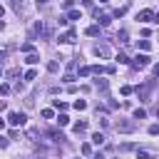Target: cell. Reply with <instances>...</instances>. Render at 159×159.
<instances>
[{
  "label": "cell",
  "instance_id": "cell-8",
  "mask_svg": "<svg viewBox=\"0 0 159 159\" xmlns=\"http://www.w3.org/2000/svg\"><path fill=\"white\" fill-rule=\"evenodd\" d=\"M94 55H97V57H109V47H107V45H97V47H94Z\"/></svg>",
  "mask_w": 159,
  "mask_h": 159
},
{
  "label": "cell",
  "instance_id": "cell-30",
  "mask_svg": "<svg viewBox=\"0 0 159 159\" xmlns=\"http://www.w3.org/2000/svg\"><path fill=\"white\" fill-rule=\"evenodd\" d=\"M94 84H97V89H102V92H104V89H107V82H104V80H97V82H94Z\"/></svg>",
  "mask_w": 159,
  "mask_h": 159
},
{
  "label": "cell",
  "instance_id": "cell-22",
  "mask_svg": "<svg viewBox=\"0 0 159 159\" xmlns=\"http://www.w3.org/2000/svg\"><path fill=\"white\" fill-rule=\"evenodd\" d=\"M62 82H67V84H72V82H75V75H72V72H67V75L62 77Z\"/></svg>",
  "mask_w": 159,
  "mask_h": 159
},
{
  "label": "cell",
  "instance_id": "cell-3",
  "mask_svg": "<svg viewBox=\"0 0 159 159\" xmlns=\"http://www.w3.org/2000/svg\"><path fill=\"white\" fill-rule=\"evenodd\" d=\"M152 87H154V82H147V84H142V87H137V94L144 99V102H149V92H152Z\"/></svg>",
  "mask_w": 159,
  "mask_h": 159
},
{
  "label": "cell",
  "instance_id": "cell-24",
  "mask_svg": "<svg viewBox=\"0 0 159 159\" xmlns=\"http://www.w3.org/2000/svg\"><path fill=\"white\" fill-rule=\"evenodd\" d=\"M149 134L157 137V134H159V124H149Z\"/></svg>",
  "mask_w": 159,
  "mask_h": 159
},
{
  "label": "cell",
  "instance_id": "cell-16",
  "mask_svg": "<svg viewBox=\"0 0 159 159\" xmlns=\"http://www.w3.org/2000/svg\"><path fill=\"white\" fill-rule=\"evenodd\" d=\"M144 117H147V112H144L142 107H139V109H134V119H144Z\"/></svg>",
  "mask_w": 159,
  "mask_h": 159
},
{
  "label": "cell",
  "instance_id": "cell-15",
  "mask_svg": "<svg viewBox=\"0 0 159 159\" xmlns=\"http://www.w3.org/2000/svg\"><path fill=\"white\" fill-rule=\"evenodd\" d=\"M117 40L124 45V42H127V30H119V32H117Z\"/></svg>",
  "mask_w": 159,
  "mask_h": 159
},
{
  "label": "cell",
  "instance_id": "cell-32",
  "mask_svg": "<svg viewBox=\"0 0 159 159\" xmlns=\"http://www.w3.org/2000/svg\"><path fill=\"white\" fill-rule=\"evenodd\" d=\"M52 104H55V107H57V109H67V104H65V102H60V99H55V102H52Z\"/></svg>",
  "mask_w": 159,
  "mask_h": 159
},
{
  "label": "cell",
  "instance_id": "cell-13",
  "mask_svg": "<svg viewBox=\"0 0 159 159\" xmlns=\"http://www.w3.org/2000/svg\"><path fill=\"white\" fill-rule=\"evenodd\" d=\"M50 137H52L55 142H65V134H62V132H50Z\"/></svg>",
  "mask_w": 159,
  "mask_h": 159
},
{
  "label": "cell",
  "instance_id": "cell-19",
  "mask_svg": "<svg viewBox=\"0 0 159 159\" xmlns=\"http://www.w3.org/2000/svg\"><path fill=\"white\" fill-rule=\"evenodd\" d=\"M137 159H152V154L144 152V149H139V152H137Z\"/></svg>",
  "mask_w": 159,
  "mask_h": 159
},
{
  "label": "cell",
  "instance_id": "cell-38",
  "mask_svg": "<svg viewBox=\"0 0 159 159\" xmlns=\"http://www.w3.org/2000/svg\"><path fill=\"white\" fill-rule=\"evenodd\" d=\"M152 22H157V25H159V12H154V20H152Z\"/></svg>",
  "mask_w": 159,
  "mask_h": 159
},
{
  "label": "cell",
  "instance_id": "cell-36",
  "mask_svg": "<svg viewBox=\"0 0 159 159\" xmlns=\"http://www.w3.org/2000/svg\"><path fill=\"white\" fill-rule=\"evenodd\" d=\"M5 147H7V139H5V137H0V149H5Z\"/></svg>",
  "mask_w": 159,
  "mask_h": 159
},
{
  "label": "cell",
  "instance_id": "cell-29",
  "mask_svg": "<svg viewBox=\"0 0 159 159\" xmlns=\"http://www.w3.org/2000/svg\"><path fill=\"white\" fill-rule=\"evenodd\" d=\"M7 77H10V80H15V77H20V70H7Z\"/></svg>",
  "mask_w": 159,
  "mask_h": 159
},
{
  "label": "cell",
  "instance_id": "cell-35",
  "mask_svg": "<svg viewBox=\"0 0 159 159\" xmlns=\"http://www.w3.org/2000/svg\"><path fill=\"white\" fill-rule=\"evenodd\" d=\"M129 149H134V144H122L119 147V152H129Z\"/></svg>",
  "mask_w": 159,
  "mask_h": 159
},
{
  "label": "cell",
  "instance_id": "cell-27",
  "mask_svg": "<svg viewBox=\"0 0 159 159\" xmlns=\"http://www.w3.org/2000/svg\"><path fill=\"white\" fill-rule=\"evenodd\" d=\"M47 70H50V72H57L60 65H57V62H47Z\"/></svg>",
  "mask_w": 159,
  "mask_h": 159
},
{
  "label": "cell",
  "instance_id": "cell-33",
  "mask_svg": "<svg viewBox=\"0 0 159 159\" xmlns=\"http://www.w3.org/2000/svg\"><path fill=\"white\" fill-rule=\"evenodd\" d=\"M40 114H42V117H45V119H52V109H42V112H40Z\"/></svg>",
  "mask_w": 159,
  "mask_h": 159
},
{
  "label": "cell",
  "instance_id": "cell-17",
  "mask_svg": "<svg viewBox=\"0 0 159 159\" xmlns=\"http://www.w3.org/2000/svg\"><path fill=\"white\" fill-rule=\"evenodd\" d=\"M57 122H60V127H65V124H70V117H67V114H60Z\"/></svg>",
  "mask_w": 159,
  "mask_h": 159
},
{
  "label": "cell",
  "instance_id": "cell-1",
  "mask_svg": "<svg viewBox=\"0 0 159 159\" xmlns=\"http://www.w3.org/2000/svg\"><path fill=\"white\" fill-rule=\"evenodd\" d=\"M25 119H27V117H25L22 112H10V114H7V122H10L12 127H22Z\"/></svg>",
  "mask_w": 159,
  "mask_h": 159
},
{
  "label": "cell",
  "instance_id": "cell-18",
  "mask_svg": "<svg viewBox=\"0 0 159 159\" xmlns=\"http://www.w3.org/2000/svg\"><path fill=\"white\" fill-rule=\"evenodd\" d=\"M80 152H82L84 157H89V154H92V147H89V144H82V147H80Z\"/></svg>",
  "mask_w": 159,
  "mask_h": 159
},
{
  "label": "cell",
  "instance_id": "cell-25",
  "mask_svg": "<svg viewBox=\"0 0 159 159\" xmlns=\"http://www.w3.org/2000/svg\"><path fill=\"white\" fill-rule=\"evenodd\" d=\"M124 12H127V7H117V10H114V12H112V15H114V17H122V15H124Z\"/></svg>",
  "mask_w": 159,
  "mask_h": 159
},
{
  "label": "cell",
  "instance_id": "cell-41",
  "mask_svg": "<svg viewBox=\"0 0 159 159\" xmlns=\"http://www.w3.org/2000/svg\"><path fill=\"white\" fill-rule=\"evenodd\" d=\"M99 2H109V0H99Z\"/></svg>",
  "mask_w": 159,
  "mask_h": 159
},
{
  "label": "cell",
  "instance_id": "cell-6",
  "mask_svg": "<svg viewBox=\"0 0 159 159\" xmlns=\"http://www.w3.org/2000/svg\"><path fill=\"white\" fill-rule=\"evenodd\" d=\"M57 40H60V42H75V40H77V32H75V30H67V32H62Z\"/></svg>",
  "mask_w": 159,
  "mask_h": 159
},
{
  "label": "cell",
  "instance_id": "cell-4",
  "mask_svg": "<svg viewBox=\"0 0 159 159\" xmlns=\"http://www.w3.org/2000/svg\"><path fill=\"white\" fill-rule=\"evenodd\" d=\"M137 20H139V22H152V20H154V10H149V7H147V10H139V12H137Z\"/></svg>",
  "mask_w": 159,
  "mask_h": 159
},
{
  "label": "cell",
  "instance_id": "cell-23",
  "mask_svg": "<svg viewBox=\"0 0 159 159\" xmlns=\"http://www.w3.org/2000/svg\"><path fill=\"white\" fill-rule=\"evenodd\" d=\"M75 109H87V102H84V99H77V102H75Z\"/></svg>",
  "mask_w": 159,
  "mask_h": 159
},
{
  "label": "cell",
  "instance_id": "cell-11",
  "mask_svg": "<svg viewBox=\"0 0 159 159\" xmlns=\"http://www.w3.org/2000/svg\"><path fill=\"white\" fill-rule=\"evenodd\" d=\"M92 142H94V144H102V142H104V134H102V132H94V134H92Z\"/></svg>",
  "mask_w": 159,
  "mask_h": 159
},
{
  "label": "cell",
  "instance_id": "cell-5",
  "mask_svg": "<svg viewBox=\"0 0 159 159\" xmlns=\"http://www.w3.org/2000/svg\"><path fill=\"white\" fill-rule=\"evenodd\" d=\"M129 62H132V67L142 70V67H147V65H149V57H147V55H137V57H134V60H129Z\"/></svg>",
  "mask_w": 159,
  "mask_h": 159
},
{
  "label": "cell",
  "instance_id": "cell-39",
  "mask_svg": "<svg viewBox=\"0 0 159 159\" xmlns=\"http://www.w3.org/2000/svg\"><path fill=\"white\" fill-rule=\"evenodd\" d=\"M154 75H157V77H159V65H154Z\"/></svg>",
  "mask_w": 159,
  "mask_h": 159
},
{
  "label": "cell",
  "instance_id": "cell-12",
  "mask_svg": "<svg viewBox=\"0 0 159 159\" xmlns=\"http://www.w3.org/2000/svg\"><path fill=\"white\" fill-rule=\"evenodd\" d=\"M84 129H87V122H77V124H75V132H77V134H82Z\"/></svg>",
  "mask_w": 159,
  "mask_h": 159
},
{
  "label": "cell",
  "instance_id": "cell-31",
  "mask_svg": "<svg viewBox=\"0 0 159 159\" xmlns=\"http://www.w3.org/2000/svg\"><path fill=\"white\" fill-rule=\"evenodd\" d=\"M92 72H94V75H102V72H104V67H102V65H94V67H92Z\"/></svg>",
  "mask_w": 159,
  "mask_h": 159
},
{
  "label": "cell",
  "instance_id": "cell-9",
  "mask_svg": "<svg viewBox=\"0 0 159 159\" xmlns=\"http://www.w3.org/2000/svg\"><path fill=\"white\" fill-rule=\"evenodd\" d=\"M25 62H27V65H37V62H40V55H35V52H27Z\"/></svg>",
  "mask_w": 159,
  "mask_h": 159
},
{
  "label": "cell",
  "instance_id": "cell-20",
  "mask_svg": "<svg viewBox=\"0 0 159 159\" xmlns=\"http://www.w3.org/2000/svg\"><path fill=\"white\" fill-rule=\"evenodd\" d=\"M117 62H122V65H127V62H129V57H127L124 52H119V55H117Z\"/></svg>",
  "mask_w": 159,
  "mask_h": 159
},
{
  "label": "cell",
  "instance_id": "cell-2",
  "mask_svg": "<svg viewBox=\"0 0 159 159\" xmlns=\"http://www.w3.org/2000/svg\"><path fill=\"white\" fill-rule=\"evenodd\" d=\"M134 122H129V119H119V122H114V129L117 132H134Z\"/></svg>",
  "mask_w": 159,
  "mask_h": 159
},
{
  "label": "cell",
  "instance_id": "cell-14",
  "mask_svg": "<svg viewBox=\"0 0 159 159\" xmlns=\"http://www.w3.org/2000/svg\"><path fill=\"white\" fill-rule=\"evenodd\" d=\"M67 20L72 22V20H80V10H70V15H67Z\"/></svg>",
  "mask_w": 159,
  "mask_h": 159
},
{
  "label": "cell",
  "instance_id": "cell-28",
  "mask_svg": "<svg viewBox=\"0 0 159 159\" xmlns=\"http://www.w3.org/2000/svg\"><path fill=\"white\" fill-rule=\"evenodd\" d=\"M80 75H82V77H87V75H92V67H80Z\"/></svg>",
  "mask_w": 159,
  "mask_h": 159
},
{
  "label": "cell",
  "instance_id": "cell-7",
  "mask_svg": "<svg viewBox=\"0 0 159 159\" xmlns=\"http://www.w3.org/2000/svg\"><path fill=\"white\" fill-rule=\"evenodd\" d=\"M94 17H97V22L104 27V25H109V20H112V15H99V10H94Z\"/></svg>",
  "mask_w": 159,
  "mask_h": 159
},
{
  "label": "cell",
  "instance_id": "cell-40",
  "mask_svg": "<svg viewBox=\"0 0 159 159\" xmlns=\"http://www.w3.org/2000/svg\"><path fill=\"white\" fill-rule=\"evenodd\" d=\"M2 15H5V7H2V5H0V17H2Z\"/></svg>",
  "mask_w": 159,
  "mask_h": 159
},
{
  "label": "cell",
  "instance_id": "cell-21",
  "mask_svg": "<svg viewBox=\"0 0 159 159\" xmlns=\"http://www.w3.org/2000/svg\"><path fill=\"white\" fill-rule=\"evenodd\" d=\"M35 77H37V70H27L25 72V80H35Z\"/></svg>",
  "mask_w": 159,
  "mask_h": 159
},
{
  "label": "cell",
  "instance_id": "cell-10",
  "mask_svg": "<svg viewBox=\"0 0 159 159\" xmlns=\"http://www.w3.org/2000/svg\"><path fill=\"white\" fill-rule=\"evenodd\" d=\"M87 35H89V37H97V35H99V25H89V27H87Z\"/></svg>",
  "mask_w": 159,
  "mask_h": 159
},
{
  "label": "cell",
  "instance_id": "cell-26",
  "mask_svg": "<svg viewBox=\"0 0 159 159\" xmlns=\"http://www.w3.org/2000/svg\"><path fill=\"white\" fill-rule=\"evenodd\" d=\"M139 50L147 52V50H149V40H139Z\"/></svg>",
  "mask_w": 159,
  "mask_h": 159
},
{
  "label": "cell",
  "instance_id": "cell-34",
  "mask_svg": "<svg viewBox=\"0 0 159 159\" xmlns=\"http://www.w3.org/2000/svg\"><path fill=\"white\" fill-rule=\"evenodd\" d=\"M10 92V84H0V94H7Z\"/></svg>",
  "mask_w": 159,
  "mask_h": 159
},
{
  "label": "cell",
  "instance_id": "cell-37",
  "mask_svg": "<svg viewBox=\"0 0 159 159\" xmlns=\"http://www.w3.org/2000/svg\"><path fill=\"white\" fill-rule=\"evenodd\" d=\"M5 107H7V102H5V99H0V112H2Z\"/></svg>",
  "mask_w": 159,
  "mask_h": 159
}]
</instances>
